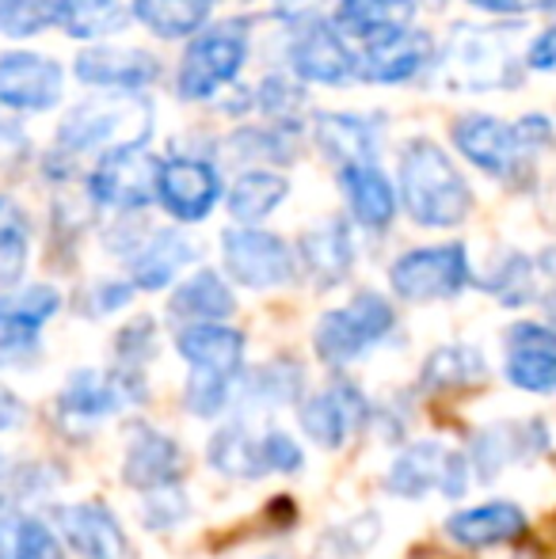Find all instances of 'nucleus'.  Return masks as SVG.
I'll return each instance as SVG.
<instances>
[{
  "mask_svg": "<svg viewBox=\"0 0 556 559\" xmlns=\"http://www.w3.org/2000/svg\"><path fill=\"white\" fill-rule=\"evenodd\" d=\"M15 423H23V404L12 392L0 389V430H12Z\"/></svg>",
  "mask_w": 556,
  "mask_h": 559,
  "instance_id": "de8ad7c7",
  "label": "nucleus"
},
{
  "mask_svg": "<svg viewBox=\"0 0 556 559\" xmlns=\"http://www.w3.org/2000/svg\"><path fill=\"white\" fill-rule=\"evenodd\" d=\"M187 468V453L184 445L176 442L164 430H138L127 445V456H122V484L134 487L141 495L153 491H168L184 479Z\"/></svg>",
  "mask_w": 556,
  "mask_h": 559,
  "instance_id": "9b49d317",
  "label": "nucleus"
},
{
  "mask_svg": "<svg viewBox=\"0 0 556 559\" xmlns=\"http://www.w3.org/2000/svg\"><path fill=\"white\" fill-rule=\"evenodd\" d=\"M527 530V514L514 502H484V507H469L446 522V537L461 548H496L507 540L522 537Z\"/></svg>",
  "mask_w": 556,
  "mask_h": 559,
  "instance_id": "aec40b11",
  "label": "nucleus"
},
{
  "mask_svg": "<svg viewBox=\"0 0 556 559\" xmlns=\"http://www.w3.org/2000/svg\"><path fill=\"white\" fill-rule=\"evenodd\" d=\"M282 4V12H289V15H297V12H305V8H312L317 0H279Z\"/></svg>",
  "mask_w": 556,
  "mask_h": 559,
  "instance_id": "09e8293b",
  "label": "nucleus"
},
{
  "mask_svg": "<svg viewBox=\"0 0 556 559\" xmlns=\"http://www.w3.org/2000/svg\"><path fill=\"white\" fill-rule=\"evenodd\" d=\"M507 381L522 392H556V332L514 324L507 335Z\"/></svg>",
  "mask_w": 556,
  "mask_h": 559,
  "instance_id": "2eb2a0df",
  "label": "nucleus"
},
{
  "mask_svg": "<svg viewBox=\"0 0 556 559\" xmlns=\"http://www.w3.org/2000/svg\"><path fill=\"white\" fill-rule=\"evenodd\" d=\"M145 400V381L138 369H119V373H96V369H76L69 384L58 392V415L61 423L92 427L104 423L107 415L122 412L127 404Z\"/></svg>",
  "mask_w": 556,
  "mask_h": 559,
  "instance_id": "20e7f679",
  "label": "nucleus"
},
{
  "mask_svg": "<svg viewBox=\"0 0 556 559\" xmlns=\"http://www.w3.org/2000/svg\"><path fill=\"white\" fill-rule=\"evenodd\" d=\"M366 419H370V404H366L363 389L355 381H332L301 404V430L320 449L347 445V438Z\"/></svg>",
  "mask_w": 556,
  "mask_h": 559,
  "instance_id": "6e6552de",
  "label": "nucleus"
},
{
  "mask_svg": "<svg viewBox=\"0 0 556 559\" xmlns=\"http://www.w3.org/2000/svg\"><path fill=\"white\" fill-rule=\"evenodd\" d=\"M343 194H347L351 214L366 228H386L397 214V194L389 179L378 171V164H343L340 171Z\"/></svg>",
  "mask_w": 556,
  "mask_h": 559,
  "instance_id": "393cba45",
  "label": "nucleus"
},
{
  "mask_svg": "<svg viewBox=\"0 0 556 559\" xmlns=\"http://www.w3.org/2000/svg\"><path fill=\"white\" fill-rule=\"evenodd\" d=\"M389 282L404 301H446L469 286V255L461 243L416 248L397 259Z\"/></svg>",
  "mask_w": 556,
  "mask_h": 559,
  "instance_id": "39448f33",
  "label": "nucleus"
},
{
  "mask_svg": "<svg viewBox=\"0 0 556 559\" xmlns=\"http://www.w3.org/2000/svg\"><path fill=\"white\" fill-rule=\"evenodd\" d=\"M492 289H496V297L504 305H522L534 297V271H530V263L522 255H514L511 263L504 266V271L496 274V282H492Z\"/></svg>",
  "mask_w": 556,
  "mask_h": 559,
  "instance_id": "a19ab883",
  "label": "nucleus"
},
{
  "mask_svg": "<svg viewBox=\"0 0 556 559\" xmlns=\"http://www.w3.org/2000/svg\"><path fill=\"white\" fill-rule=\"evenodd\" d=\"M268 559H286V556H268Z\"/></svg>",
  "mask_w": 556,
  "mask_h": 559,
  "instance_id": "8fccbe9b",
  "label": "nucleus"
},
{
  "mask_svg": "<svg viewBox=\"0 0 556 559\" xmlns=\"http://www.w3.org/2000/svg\"><path fill=\"white\" fill-rule=\"evenodd\" d=\"M233 404H240V373L222 377V373H191L187 384V407L199 419H214V415L229 412Z\"/></svg>",
  "mask_w": 556,
  "mask_h": 559,
  "instance_id": "4c0bfd02",
  "label": "nucleus"
},
{
  "mask_svg": "<svg viewBox=\"0 0 556 559\" xmlns=\"http://www.w3.org/2000/svg\"><path fill=\"white\" fill-rule=\"evenodd\" d=\"M206 461L214 472L229 479H260L268 476V461H263V442L248 427H222L214 430L206 445Z\"/></svg>",
  "mask_w": 556,
  "mask_h": 559,
  "instance_id": "c85d7f7f",
  "label": "nucleus"
},
{
  "mask_svg": "<svg viewBox=\"0 0 556 559\" xmlns=\"http://www.w3.org/2000/svg\"><path fill=\"white\" fill-rule=\"evenodd\" d=\"M542 449H545L542 423H499V427L476 435L469 464H476L481 479H492V476H499L507 464L519 461V456L542 453Z\"/></svg>",
  "mask_w": 556,
  "mask_h": 559,
  "instance_id": "412c9836",
  "label": "nucleus"
},
{
  "mask_svg": "<svg viewBox=\"0 0 556 559\" xmlns=\"http://www.w3.org/2000/svg\"><path fill=\"white\" fill-rule=\"evenodd\" d=\"M286 199V179L271 171H245L229 194V214L245 225H256Z\"/></svg>",
  "mask_w": 556,
  "mask_h": 559,
  "instance_id": "f704fd0d",
  "label": "nucleus"
},
{
  "mask_svg": "<svg viewBox=\"0 0 556 559\" xmlns=\"http://www.w3.org/2000/svg\"><path fill=\"white\" fill-rule=\"evenodd\" d=\"M210 0H134V15L161 38L191 35L206 23Z\"/></svg>",
  "mask_w": 556,
  "mask_h": 559,
  "instance_id": "72a5a7b5",
  "label": "nucleus"
},
{
  "mask_svg": "<svg viewBox=\"0 0 556 559\" xmlns=\"http://www.w3.org/2000/svg\"><path fill=\"white\" fill-rule=\"evenodd\" d=\"M176 350L194 373L237 377L245 366V335L225 324H187L176 335Z\"/></svg>",
  "mask_w": 556,
  "mask_h": 559,
  "instance_id": "a211bd4d",
  "label": "nucleus"
},
{
  "mask_svg": "<svg viewBox=\"0 0 556 559\" xmlns=\"http://www.w3.org/2000/svg\"><path fill=\"white\" fill-rule=\"evenodd\" d=\"M527 61H530L534 69H545V73H549V69H556V23H553L549 31H545L542 38H537L534 46H530Z\"/></svg>",
  "mask_w": 556,
  "mask_h": 559,
  "instance_id": "49530a36",
  "label": "nucleus"
},
{
  "mask_svg": "<svg viewBox=\"0 0 556 559\" xmlns=\"http://www.w3.org/2000/svg\"><path fill=\"white\" fill-rule=\"evenodd\" d=\"M58 0H0V31L4 35H35L50 23Z\"/></svg>",
  "mask_w": 556,
  "mask_h": 559,
  "instance_id": "ea45409f",
  "label": "nucleus"
},
{
  "mask_svg": "<svg viewBox=\"0 0 556 559\" xmlns=\"http://www.w3.org/2000/svg\"><path fill=\"white\" fill-rule=\"evenodd\" d=\"M484 377H488V366H484L476 346H438L423 361V384L427 389H473Z\"/></svg>",
  "mask_w": 556,
  "mask_h": 559,
  "instance_id": "2f4dec72",
  "label": "nucleus"
},
{
  "mask_svg": "<svg viewBox=\"0 0 556 559\" xmlns=\"http://www.w3.org/2000/svg\"><path fill=\"white\" fill-rule=\"evenodd\" d=\"M401 199L412 222L427 228H450L469 214L465 179L450 164V156L430 141H412L401 153Z\"/></svg>",
  "mask_w": 556,
  "mask_h": 559,
  "instance_id": "f257e3e1",
  "label": "nucleus"
},
{
  "mask_svg": "<svg viewBox=\"0 0 556 559\" xmlns=\"http://www.w3.org/2000/svg\"><path fill=\"white\" fill-rule=\"evenodd\" d=\"M61 96V66L43 53L15 50L0 58V104L15 111H46Z\"/></svg>",
  "mask_w": 556,
  "mask_h": 559,
  "instance_id": "f8f14e48",
  "label": "nucleus"
},
{
  "mask_svg": "<svg viewBox=\"0 0 556 559\" xmlns=\"http://www.w3.org/2000/svg\"><path fill=\"white\" fill-rule=\"evenodd\" d=\"M446 61H450L461 88H496L511 76V58L492 31H458Z\"/></svg>",
  "mask_w": 556,
  "mask_h": 559,
  "instance_id": "6ab92c4d",
  "label": "nucleus"
},
{
  "mask_svg": "<svg viewBox=\"0 0 556 559\" xmlns=\"http://www.w3.org/2000/svg\"><path fill=\"white\" fill-rule=\"evenodd\" d=\"M453 138H458V148L484 168L488 176H511L519 168V160L527 156L519 138V126H507L499 118L488 115H473V118H461L453 126Z\"/></svg>",
  "mask_w": 556,
  "mask_h": 559,
  "instance_id": "ddd939ff",
  "label": "nucleus"
},
{
  "mask_svg": "<svg viewBox=\"0 0 556 559\" xmlns=\"http://www.w3.org/2000/svg\"><path fill=\"white\" fill-rule=\"evenodd\" d=\"M134 286L130 282H99L88 294V317H107V312H119L122 305H130Z\"/></svg>",
  "mask_w": 556,
  "mask_h": 559,
  "instance_id": "c03bdc74",
  "label": "nucleus"
},
{
  "mask_svg": "<svg viewBox=\"0 0 556 559\" xmlns=\"http://www.w3.org/2000/svg\"><path fill=\"white\" fill-rule=\"evenodd\" d=\"M119 354L122 361H127V369H138L141 361L153 354V335H149V320H138L134 328H127V332L119 335Z\"/></svg>",
  "mask_w": 556,
  "mask_h": 559,
  "instance_id": "a18cd8bd",
  "label": "nucleus"
},
{
  "mask_svg": "<svg viewBox=\"0 0 556 559\" xmlns=\"http://www.w3.org/2000/svg\"><path fill=\"white\" fill-rule=\"evenodd\" d=\"M397 317L393 305L381 294H355L351 305L343 309H332L320 317L317 335H312V346L317 354L328 361V366H347L358 354H366L374 343H381L389 332H393Z\"/></svg>",
  "mask_w": 556,
  "mask_h": 559,
  "instance_id": "f03ea898",
  "label": "nucleus"
},
{
  "mask_svg": "<svg viewBox=\"0 0 556 559\" xmlns=\"http://www.w3.org/2000/svg\"><path fill=\"white\" fill-rule=\"evenodd\" d=\"M374 130L370 122L351 115H324L320 118V145L328 153H340L343 164H374Z\"/></svg>",
  "mask_w": 556,
  "mask_h": 559,
  "instance_id": "c9c22d12",
  "label": "nucleus"
},
{
  "mask_svg": "<svg viewBox=\"0 0 556 559\" xmlns=\"http://www.w3.org/2000/svg\"><path fill=\"white\" fill-rule=\"evenodd\" d=\"M260 442H263L268 472H301L305 449L294 442V435H286V430H263Z\"/></svg>",
  "mask_w": 556,
  "mask_h": 559,
  "instance_id": "79ce46f5",
  "label": "nucleus"
},
{
  "mask_svg": "<svg viewBox=\"0 0 556 559\" xmlns=\"http://www.w3.org/2000/svg\"><path fill=\"white\" fill-rule=\"evenodd\" d=\"M222 183H217V171L210 164L199 160H171L161 168L156 179V199L164 202L171 217L179 222H202V217L214 210Z\"/></svg>",
  "mask_w": 556,
  "mask_h": 559,
  "instance_id": "4468645a",
  "label": "nucleus"
},
{
  "mask_svg": "<svg viewBox=\"0 0 556 559\" xmlns=\"http://www.w3.org/2000/svg\"><path fill=\"white\" fill-rule=\"evenodd\" d=\"M161 73L145 50H111V46H92L76 58V76L84 84H104V88H141Z\"/></svg>",
  "mask_w": 556,
  "mask_h": 559,
  "instance_id": "5701e85b",
  "label": "nucleus"
},
{
  "mask_svg": "<svg viewBox=\"0 0 556 559\" xmlns=\"http://www.w3.org/2000/svg\"><path fill=\"white\" fill-rule=\"evenodd\" d=\"M240 66H245V27L240 23L210 27L187 46L184 69H179V92L187 99H202L214 88H222L225 81H233Z\"/></svg>",
  "mask_w": 556,
  "mask_h": 559,
  "instance_id": "423d86ee",
  "label": "nucleus"
},
{
  "mask_svg": "<svg viewBox=\"0 0 556 559\" xmlns=\"http://www.w3.org/2000/svg\"><path fill=\"white\" fill-rule=\"evenodd\" d=\"M0 559H66V545L35 514L0 510Z\"/></svg>",
  "mask_w": 556,
  "mask_h": 559,
  "instance_id": "c756f323",
  "label": "nucleus"
},
{
  "mask_svg": "<svg viewBox=\"0 0 556 559\" xmlns=\"http://www.w3.org/2000/svg\"><path fill=\"white\" fill-rule=\"evenodd\" d=\"M187 518V499L184 491L168 487V491H153L145 495V522L149 530H171Z\"/></svg>",
  "mask_w": 556,
  "mask_h": 559,
  "instance_id": "37998d69",
  "label": "nucleus"
},
{
  "mask_svg": "<svg viewBox=\"0 0 556 559\" xmlns=\"http://www.w3.org/2000/svg\"><path fill=\"white\" fill-rule=\"evenodd\" d=\"M156 156H149L141 145L115 148L92 171V199L115 210H141L156 194Z\"/></svg>",
  "mask_w": 556,
  "mask_h": 559,
  "instance_id": "9d476101",
  "label": "nucleus"
},
{
  "mask_svg": "<svg viewBox=\"0 0 556 559\" xmlns=\"http://www.w3.org/2000/svg\"><path fill=\"white\" fill-rule=\"evenodd\" d=\"M416 4L412 0H340L335 8V31H347L355 38H386L409 27Z\"/></svg>",
  "mask_w": 556,
  "mask_h": 559,
  "instance_id": "cd10ccee",
  "label": "nucleus"
},
{
  "mask_svg": "<svg viewBox=\"0 0 556 559\" xmlns=\"http://www.w3.org/2000/svg\"><path fill=\"white\" fill-rule=\"evenodd\" d=\"M301 392V373L289 361H279V366L256 369V373L240 377V400H256L260 407H279L286 400H294Z\"/></svg>",
  "mask_w": 556,
  "mask_h": 559,
  "instance_id": "e433bc0d",
  "label": "nucleus"
},
{
  "mask_svg": "<svg viewBox=\"0 0 556 559\" xmlns=\"http://www.w3.org/2000/svg\"><path fill=\"white\" fill-rule=\"evenodd\" d=\"M27 259V217L12 199H0V278H20Z\"/></svg>",
  "mask_w": 556,
  "mask_h": 559,
  "instance_id": "58836bf2",
  "label": "nucleus"
},
{
  "mask_svg": "<svg viewBox=\"0 0 556 559\" xmlns=\"http://www.w3.org/2000/svg\"><path fill=\"white\" fill-rule=\"evenodd\" d=\"M430 58V38L423 31H397V35L386 38H374L366 46V58L358 73L366 81H378V84H397V81H409L412 73Z\"/></svg>",
  "mask_w": 556,
  "mask_h": 559,
  "instance_id": "4be33fe9",
  "label": "nucleus"
},
{
  "mask_svg": "<svg viewBox=\"0 0 556 559\" xmlns=\"http://www.w3.org/2000/svg\"><path fill=\"white\" fill-rule=\"evenodd\" d=\"M61 297L50 286H27L20 294L0 297V354L15 358V354L35 350L38 328L58 312Z\"/></svg>",
  "mask_w": 556,
  "mask_h": 559,
  "instance_id": "dca6fc26",
  "label": "nucleus"
},
{
  "mask_svg": "<svg viewBox=\"0 0 556 559\" xmlns=\"http://www.w3.org/2000/svg\"><path fill=\"white\" fill-rule=\"evenodd\" d=\"M225 271L248 289H271L294 282V251L275 233L260 228H229L222 236Z\"/></svg>",
  "mask_w": 556,
  "mask_h": 559,
  "instance_id": "0eeeda50",
  "label": "nucleus"
},
{
  "mask_svg": "<svg viewBox=\"0 0 556 559\" xmlns=\"http://www.w3.org/2000/svg\"><path fill=\"white\" fill-rule=\"evenodd\" d=\"M450 461V449L442 442L409 445L386 472V491L397 499H423L430 487H442V472Z\"/></svg>",
  "mask_w": 556,
  "mask_h": 559,
  "instance_id": "a878e982",
  "label": "nucleus"
},
{
  "mask_svg": "<svg viewBox=\"0 0 556 559\" xmlns=\"http://www.w3.org/2000/svg\"><path fill=\"white\" fill-rule=\"evenodd\" d=\"M54 15L61 31H69L73 38H104L127 27V12L119 8V0H58Z\"/></svg>",
  "mask_w": 556,
  "mask_h": 559,
  "instance_id": "473e14b6",
  "label": "nucleus"
},
{
  "mask_svg": "<svg viewBox=\"0 0 556 559\" xmlns=\"http://www.w3.org/2000/svg\"><path fill=\"white\" fill-rule=\"evenodd\" d=\"M301 259H305L309 278L317 282L320 289L343 282L351 271V263H355V243H351V236H347V225L324 222V225L312 228V233H305Z\"/></svg>",
  "mask_w": 556,
  "mask_h": 559,
  "instance_id": "bb28decb",
  "label": "nucleus"
},
{
  "mask_svg": "<svg viewBox=\"0 0 556 559\" xmlns=\"http://www.w3.org/2000/svg\"><path fill=\"white\" fill-rule=\"evenodd\" d=\"M289 53H294V69L305 76V81L340 84L355 73V53L343 46L340 31H335L332 23L309 20L301 31H297Z\"/></svg>",
  "mask_w": 556,
  "mask_h": 559,
  "instance_id": "f3484780",
  "label": "nucleus"
},
{
  "mask_svg": "<svg viewBox=\"0 0 556 559\" xmlns=\"http://www.w3.org/2000/svg\"><path fill=\"white\" fill-rule=\"evenodd\" d=\"M191 259L194 243L184 240L179 233H171V228H164V233L149 236L130 255V282H134V289H164Z\"/></svg>",
  "mask_w": 556,
  "mask_h": 559,
  "instance_id": "b1692460",
  "label": "nucleus"
},
{
  "mask_svg": "<svg viewBox=\"0 0 556 559\" xmlns=\"http://www.w3.org/2000/svg\"><path fill=\"white\" fill-rule=\"evenodd\" d=\"M233 309H237V301L214 271L191 274L171 297V317L191 320V324H222L225 317H233Z\"/></svg>",
  "mask_w": 556,
  "mask_h": 559,
  "instance_id": "7c9ffc66",
  "label": "nucleus"
},
{
  "mask_svg": "<svg viewBox=\"0 0 556 559\" xmlns=\"http://www.w3.org/2000/svg\"><path fill=\"white\" fill-rule=\"evenodd\" d=\"M58 537L81 559H134V545L104 502H66L54 510Z\"/></svg>",
  "mask_w": 556,
  "mask_h": 559,
  "instance_id": "1a4fd4ad",
  "label": "nucleus"
},
{
  "mask_svg": "<svg viewBox=\"0 0 556 559\" xmlns=\"http://www.w3.org/2000/svg\"><path fill=\"white\" fill-rule=\"evenodd\" d=\"M149 133V107L122 96H99L73 107V115L61 122V145L66 148H130L141 145Z\"/></svg>",
  "mask_w": 556,
  "mask_h": 559,
  "instance_id": "7ed1b4c3",
  "label": "nucleus"
}]
</instances>
